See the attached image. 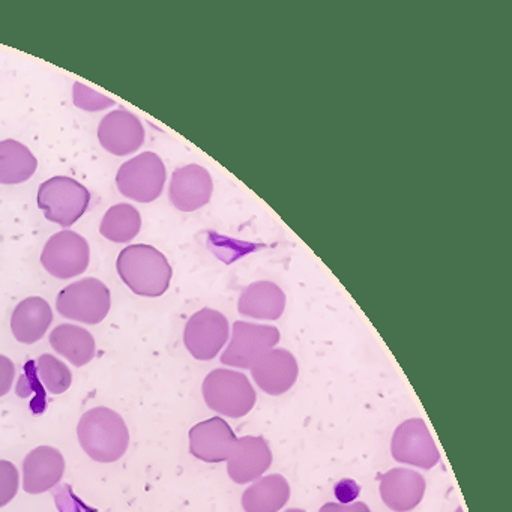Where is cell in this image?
I'll list each match as a JSON object with an SVG mask.
<instances>
[{"instance_id": "1", "label": "cell", "mask_w": 512, "mask_h": 512, "mask_svg": "<svg viewBox=\"0 0 512 512\" xmlns=\"http://www.w3.org/2000/svg\"><path fill=\"white\" fill-rule=\"evenodd\" d=\"M121 280L136 295L158 298L169 290L173 269L167 257L152 245H130L116 262Z\"/></svg>"}, {"instance_id": "2", "label": "cell", "mask_w": 512, "mask_h": 512, "mask_svg": "<svg viewBox=\"0 0 512 512\" xmlns=\"http://www.w3.org/2000/svg\"><path fill=\"white\" fill-rule=\"evenodd\" d=\"M77 436L83 451L98 463H115L130 445L124 418L109 407L88 410L80 418Z\"/></svg>"}, {"instance_id": "3", "label": "cell", "mask_w": 512, "mask_h": 512, "mask_svg": "<svg viewBox=\"0 0 512 512\" xmlns=\"http://www.w3.org/2000/svg\"><path fill=\"white\" fill-rule=\"evenodd\" d=\"M203 398L209 409L227 418H242L253 410L256 391L245 374L218 368L206 376Z\"/></svg>"}, {"instance_id": "4", "label": "cell", "mask_w": 512, "mask_h": 512, "mask_svg": "<svg viewBox=\"0 0 512 512\" xmlns=\"http://www.w3.org/2000/svg\"><path fill=\"white\" fill-rule=\"evenodd\" d=\"M37 203L47 220L68 229L88 211L91 193L76 179L55 176L40 185Z\"/></svg>"}, {"instance_id": "5", "label": "cell", "mask_w": 512, "mask_h": 512, "mask_svg": "<svg viewBox=\"0 0 512 512\" xmlns=\"http://www.w3.org/2000/svg\"><path fill=\"white\" fill-rule=\"evenodd\" d=\"M112 307L110 289L97 278H83L59 292L56 308L65 319L98 325Z\"/></svg>"}, {"instance_id": "6", "label": "cell", "mask_w": 512, "mask_h": 512, "mask_svg": "<svg viewBox=\"0 0 512 512\" xmlns=\"http://www.w3.org/2000/svg\"><path fill=\"white\" fill-rule=\"evenodd\" d=\"M167 172L163 160L154 152H143L122 164L116 184L122 196L139 203H151L161 196Z\"/></svg>"}, {"instance_id": "7", "label": "cell", "mask_w": 512, "mask_h": 512, "mask_svg": "<svg viewBox=\"0 0 512 512\" xmlns=\"http://www.w3.org/2000/svg\"><path fill=\"white\" fill-rule=\"evenodd\" d=\"M280 337V331L275 326L238 320L233 323L232 337L221 355V362L227 367L251 368L269 350L275 349Z\"/></svg>"}, {"instance_id": "8", "label": "cell", "mask_w": 512, "mask_h": 512, "mask_svg": "<svg viewBox=\"0 0 512 512\" xmlns=\"http://www.w3.org/2000/svg\"><path fill=\"white\" fill-rule=\"evenodd\" d=\"M91 262V248L88 241L73 230L56 233L44 245L41 263L46 271L59 280L79 277Z\"/></svg>"}, {"instance_id": "9", "label": "cell", "mask_w": 512, "mask_h": 512, "mask_svg": "<svg viewBox=\"0 0 512 512\" xmlns=\"http://www.w3.org/2000/svg\"><path fill=\"white\" fill-rule=\"evenodd\" d=\"M229 320L220 311L202 308L188 319L184 343L188 352L199 361H211L229 340Z\"/></svg>"}, {"instance_id": "10", "label": "cell", "mask_w": 512, "mask_h": 512, "mask_svg": "<svg viewBox=\"0 0 512 512\" xmlns=\"http://www.w3.org/2000/svg\"><path fill=\"white\" fill-rule=\"evenodd\" d=\"M391 452L398 463L421 469H433L440 461L436 443L421 418L407 419L398 425L392 436Z\"/></svg>"}, {"instance_id": "11", "label": "cell", "mask_w": 512, "mask_h": 512, "mask_svg": "<svg viewBox=\"0 0 512 512\" xmlns=\"http://www.w3.org/2000/svg\"><path fill=\"white\" fill-rule=\"evenodd\" d=\"M214 193L211 173L199 164H188L173 172L169 199L181 212H196L208 205Z\"/></svg>"}, {"instance_id": "12", "label": "cell", "mask_w": 512, "mask_h": 512, "mask_svg": "<svg viewBox=\"0 0 512 512\" xmlns=\"http://www.w3.org/2000/svg\"><path fill=\"white\" fill-rule=\"evenodd\" d=\"M101 146L116 157H127L142 148L145 128L134 113L115 110L104 116L98 127Z\"/></svg>"}, {"instance_id": "13", "label": "cell", "mask_w": 512, "mask_h": 512, "mask_svg": "<svg viewBox=\"0 0 512 512\" xmlns=\"http://www.w3.org/2000/svg\"><path fill=\"white\" fill-rule=\"evenodd\" d=\"M232 427L220 416L199 422L190 430V452L205 463L229 460L236 445Z\"/></svg>"}, {"instance_id": "14", "label": "cell", "mask_w": 512, "mask_h": 512, "mask_svg": "<svg viewBox=\"0 0 512 512\" xmlns=\"http://www.w3.org/2000/svg\"><path fill=\"white\" fill-rule=\"evenodd\" d=\"M250 370L257 386L269 395L286 394L299 376L298 362L286 349L269 350Z\"/></svg>"}, {"instance_id": "15", "label": "cell", "mask_w": 512, "mask_h": 512, "mask_svg": "<svg viewBox=\"0 0 512 512\" xmlns=\"http://www.w3.org/2000/svg\"><path fill=\"white\" fill-rule=\"evenodd\" d=\"M379 481L383 503L395 512L415 509L424 499L427 488V482L421 473L401 467L383 473L379 476Z\"/></svg>"}, {"instance_id": "16", "label": "cell", "mask_w": 512, "mask_h": 512, "mask_svg": "<svg viewBox=\"0 0 512 512\" xmlns=\"http://www.w3.org/2000/svg\"><path fill=\"white\" fill-rule=\"evenodd\" d=\"M272 451L263 437L245 436L236 440L227 460V472L236 484L257 481L271 467Z\"/></svg>"}, {"instance_id": "17", "label": "cell", "mask_w": 512, "mask_h": 512, "mask_svg": "<svg viewBox=\"0 0 512 512\" xmlns=\"http://www.w3.org/2000/svg\"><path fill=\"white\" fill-rule=\"evenodd\" d=\"M65 472V458L53 446H38L23 461V488L29 494H41L59 484Z\"/></svg>"}, {"instance_id": "18", "label": "cell", "mask_w": 512, "mask_h": 512, "mask_svg": "<svg viewBox=\"0 0 512 512\" xmlns=\"http://www.w3.org/2000/svg\"><path fill=\"white\" fill-rule=\"evenodd\" d=\"M286 310V293L272 281H256L242 290L238 311L256 320H278Z\"/></svg>"}, {"instance_id": "19", "label": "cell", "mask_w": 512, "mask_h": 512, "mask_svg": "<svg viewBox=\"0 0 512 512\" xmlns=\"http://www.w3.org/2000/svg\"><path fill=\"white\" fill-rule=\"evenodd\" d=\"M53 322V311L49 302L40 296L23 299L11 316V331L17 341L34 344L49 331Z\"/></svg>"}, {"instance_id": "20", "label": "cell", "mask_w": 512, "mask_h": 512, "mask_svg": "<svg viewBox=\"0 0 512 512\" xmlns=\"http://www.w3.org/2000/svg\"><path fill=\"white\" fill-rule=\"evenodd\" d=\"M290 499V485L284 476L268 475L254 482L242 494L245 512H278Z\"/></svg>"}, {"instance_id": "21", "label": "cell", "mask_w": 512, "mask_h": 512, "mask_svg": "<svg viewBox=\"0 0 512 512\" xmlns=\"http://www.w3.org/2000/svg\"><path fill=\"white\" fill-rule=\"evenodd\" d=\"M50 344L74 367H83L95 358V338L82 326L59 325L50 334Z\"/></svg>"}, {"instance_id": "22", "label": "cell", "mask_w": 512, "mask_h": 512, "mask_svg": "<svg viewBox=\"0 0 512 512\" xmlns=\"http://www.w3.org/2000/svg\"><path fill=\"white\" fill-rule=\"evenodd\" d=\"M37 167V158L28 146L13 139L0 142V184H23L35 175Z\"/></svg>"}, {"instance_id": "23", "label": "cell", "mask_w": 512, "mask_h": 512, "mask_svg": "<svg viewBox=\"0 0 512 512\" xmlns=\"http://www.w3.org/2000/svg\"><path fill=\"white\" fill-rule=\"evenodd\" d=\"M142 229V217L134 206L121 203L112 206L101 221L100 233L109 241L125 244L133 241Z\"/></svg>"}, {"instance_id": "24", "label": "cell", "mask_w": 512, "mask_h": 512, "mask_svg": "<svg viewBox=\"0 0 512 512\" xmlns=\"http://www.w3.org/2000/svg\"><path fill=\"white\" fill-rule=\"evenodd\" d=\"M37 373L46 391L52 395L64 394L73 383V374H71L70 368L49 353H44L38 358Z\"/></svg>"}, {"instance_id": "25", "label": "cell", "mask_w": 512, "mask_h": 512, "mask_svg": "<svg viewBox=\"0 0 512 512\" xmlns=\"http://www.w3.org/2000/svg\"><path fill=\"white\" fill-rule=\"evenodd\" d=\"M73 101L79 109L86 110V112H100V110L115 106V100L98 94L97 91L82 85V83H74Z\"/></svg>"}, {"instance_id": "26", "label": "cell", "mask_w": 512, "mask_h": 512, "mask_svg": "<svg viewBox=\"0 0 512 512\" xmlns=\"http://www.w3.org/2000/svg\"><path fill=\"white\" fill-rule=\"evenodd\" d=\"M20 487L19 470L11 461L0 460V508L16 497Z\"/></svg>"}, {"instance_id": "27", "label": "cell", "mask_w": 512, "mask_h": 512, "mask_svg": "<svg viewBox=\"0 0 512 512\" xmlns=\"http://www.w3.org/2000/svg\"><path fill=\"white\" fill-rule=\"evenodd\" d=\"M16 379V367L7 356L0 355V397H5L13 388Z\"/></svg>"}, {"instance_id": "28", "label": "cell", "mask_w": 512, "mask_h": 512, "mask_svg": "<svg viewBox=\"0 0 512 512\" xmlns=\"http://www.w3.org/2000/svg\"><path fill=\"white\" fill-rule=\"evenodd\" d=\"M359 494V485L356 484L352 479H343V481L338 482L335 485V496L340 499V502L343 505H347V503L352 502L353 499H356Z\"/></svg>"}, {"instance_id": "29", "label": "cell", "mask_w": 512, "mask_h": 512, "mask_svg": "<svg viewBox=\"0 0 512 512\" xmlns=\"http://www.w3.org/2000/svg\"><path fill=\"white\" fill-rule=\"evenodd\" d=\"M319 512H371L364 502L347 503H325Z\"/></svg>"}, {"instance_id": "30", "label": "cell", "mask_w": 512, "mask_h": 512, "mask_svg": "<svg viewBox=\"0 0 512 512\" xmlns=\"http://www.w3.org/2000/svg\"><path fill=\"white\" fill-rule=\"evenodd\" d=\"M284 512H305V511H304V509L292 508V509H287V511H284Z\"/></svg>"}, {"instance_id": "31", "label": "cell", "mask_w": 512, "mask_h": 512, "mask_svg": "<svg viewBox=\"0 0 512 512\" xmlns=\"http://www.w3.org/2000/svg\"><path fill=\"white\" fill-rule=\"evenodd\" d=\"M457 512H463V509L458 508V509H457Z\"/></svg>"}]
</instances>
